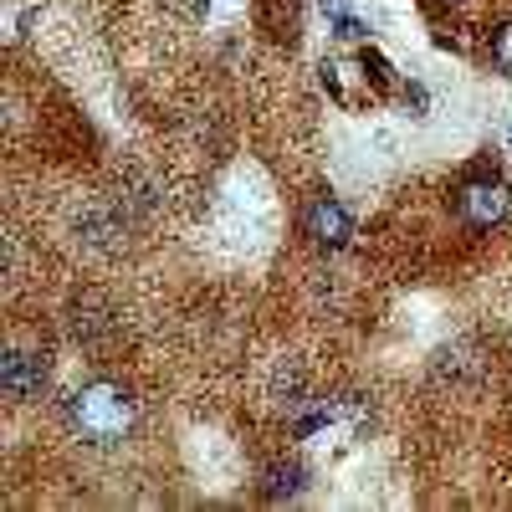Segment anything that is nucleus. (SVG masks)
<instances>
[{"label": "nucleus", "instance_id": "obj_1", "mask_svg": "<svg viewBox=\"0 0 512 512\" xmlns=\"http://www.w3.org/2000/svg\"><path fill=\"white\" fill-rule=\"evenodd\" d=\"M134 395L123 390V384L113 379H98V384H82V390L67 400V420H72V431L82 441H93V446H113L123 441L128 431H134Z\"/></svg>", "mask_w": 512, "mask_h": 512}, {"label": "nucleus", "instance_id": "obj_2", "mask_svg": "<svg viewBox=\"0 0 512 512\" xmlns=\"http://www.w3.org/2000/svg\"><path fill=\"white\" fill-rule=\"evenodd\" d=\"M456 216L477 231H492L507 216V185L502 180H466L456 195Z\"/></svg>", "mask_w": 512, "mask_h": 512}, {"label": "nucleus", "instance_id": "obj_3", "mask_svg": "<svg viewBox=\"0 0 512 512\" xmlns=\"http://www.w3.org/2000/svg\"><path fill=\"white\" fill-rule=\"evenodd\" d=\"M303 231L313 236V246H328V251H338V246H349V236H354V221H349V210H344V205L323 195V200H313V205H308Z\"/></svg>", "mask_w": 512, "mask_h": 512}, {"label": "nucleus", "instance_id": "obj_4", "mask_svg": "<svg viewBox=\"0 0 512 512\" xmlns=\"http://www.w3.org/2000/svg\"><path fill=\"white\" fill-rule=\"evenodd\" d=\"M0 390H6L11 400H36L41 390H47V364H41L36 354L11 349L6 359H0Z\"/></svg>", "mask_w": 512, "mask_h": 512}, {"label": "nucleus", "instance_id": "obj_5", "mask_svg": "<svg viewBox=\"0 0 512 512\" xmlns=\"http://www.w3.org/2000/svg\"><path fill=\"white\" fill-rule=\"evenodd\" d=\"M72 333L82 338V344H103V338L113 333V313L98 308V303H82V308H72Z\"/></svg>", "mask_w": 512, "mask_h": 512}, {"label": "nucleus", "instance_id": "obj_6", "mask_svg": "<svg viewBox=\"0 0 512 512\" xmlns=\"http://www.w3.org/2000/svg\"><path fill=\"white\" fill-rule=\"evenodd\" d=\"M303 487H308V472H303L297 461H282V466H272V472H267V487H262V492L277 502V497H297Z\"/></svg>", "mask_w": 512, "mask_h": 512}, {"label": "nucleus", "instance_id": "obj_7", "mask_svg": "<svg viewBox=\"0 0 512 512\" xmlns=\"http://www.w3.org/2000/svg\"><path fill=\"white\" fill-rule=\"evenodd\" d=\"M492 62H497V72L512 77V21L497 26V36H492Z\"/></svg>", "mask_w": 512, "mask_h": 512}, {"label": "nucleus", "instance_id": "obj_8", "mask_svg": "<svg viewBox=\"0 0 512 512\" xmlns=\"http://www.w3.org/2000/svg\"><path fill=\"white\" fill-rule=\"evenodd\" d=\"M333 36H338V41H364V36H369V26H364V21H354V16H333Z\"/></svg>", "mask_w": 512, "mask_h": 512}, {"label": "nucleus", "instance_id": "obj_9", "mask_svg": "<svg viewBox=\"0 0 512 512\" xmlns=\"http://www.w3.org/2000/svg\"><path fill=\"white\" fill-rule=\"evenodd\" d=\"M364 67H369V72H374L379 82H384V77H390V62H384L379 52H364Z\"/></svg>", "mask_w": 512, "mask_h": 512}, {"label": "nucleus", "instance_id": "obj_10", "mask_svg": "<svg viewBox=\"0 0 512 512\" xmlns=\"http://www.w3.org/2000/svg\"><path fill=\"white\" fill-rule=\"evenodd\" d=\"M318 6H323L328 16H344V11H349V0H318Z\"/></svg>", "mask_w": 512, "mask_h": 512}, {"label": "nucleus", "instance_id": "obj_11", "mask_svg": "<svg viewBox=\"0 0 512 512\" xmlns=\"http://www.w3.org/2000/svg\"><path fill=\"white\" fill-rule=\"evenodd\" d=\"M507 149H512V128H507Z\"/></svg>", "mask_w": 512, "mask_h": 512}]
</instances>
